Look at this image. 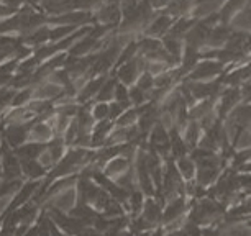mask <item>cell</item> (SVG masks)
<instances>
[{
  "label": "cell",
  "mask_w": 251,
  "mask_h": 236,
  "mask_svg": "<svg viewBox=\"0 0 251 236\" xmlns=\"http://www.w3.org/2000/svg\"><path fill=\"white\" fill-rule=\"evenodd\" d=\"M222 213V205L217 204L212 199H205L197 202L196 205L192 207L191 215H189V221L197 226L201 225H208L212 221H215Z\"/></svg>",
  "instance_id": "cell-1"
},
{
  "label": "cell",
  "mask_w": 251,
  "mask_h": 236,
  "mask_svg": "<svg viewBox=\"0 0 251 236\" xmlns=\"http://www.w3.org/2000/svg\"><path fill=\"white\" fill-rule=\"evenodd\" d=\"M169 25H171V20H169V17L166 15H161L154 20V23L151 25V28H148V33L153 36H159L163 35L169 30Z\"/></svg>",
  "instance_id": "cell-12"
},
{
  "label": "cell",
  "mask_w": 251,
  "mask_h": 236,
  "mask_svg": "<svg viewBox=\"0 0 251 236\" xmlns=\"http://www.w3.org/2000/svg\"><path fill=\"white\" fill-rule=\"evenodd\" d=\"M50 108H51L50 102H33L30 105V110L36 113H46Z\"/></svg>",
  "instance_id": "cell-33"
},
{
  "label": "cell",
  "mask_w": 251,
  "mask_h": 236,
  "mask_svg": "<svg viewBox=\"0 0 251 236\" xmlns=\"http://www.w3.org/2000/svg\"><path fill=\"white\" fill-rule=\"evenodd\" d=\"M48 148H50V154H51V158H53V161H58L59 156L63 154V141L61 140L51 141Z\"/></svg>",
  "instance_id": "cell-26"
},
{
  "label": "cell",
  "mask_w": 251,
  "mask_h": 236,
  "mask_svg": "<svg viewBox=\"0 0 251 236\" xmlns=\"http://www.w3.org/2000/svg\"><path fill=\"white\" fill-rule=\"evenodd\" d=\"M135 117H136V110H130V112H126L125 115H123L120 120L117 121L120 126H126V125H131L133 123V120H135Z\"/></svg>",
  "instance_id": "cell-34"
},
{
  "label": "cell",
  "mask_w": 251,
  "mask_h": 236,
  "mask_svg": "<svg viewBox=\"0 0 251 236\" xmlns=\"http://www.w3.org/2000/svg\"><path fill=\"white\" fill-rule=\"evenodd\" d=\"M79 236H105V235H102L100 231L96 230V228H84L82 231H80Z\"/></svg>",
  "instance_id": "cell-40"
},
{
  "label": "cell",
  "mask_w": 251,
  "mask_h": 236,
  "mask_svg": "<svg viewBox=\"0 0 251 236\" xmlns=\"http://www.w3.org/2000/svg\"><path fill=\"white\" fill-rule=\"evenodd\" d=\"M105 236H130V235H128V231H125V230L110 228L108 231H105Z\"/></svg>",
  "instance_id": "cell-41"
},
{
  "label": "cell",
  "mask_w": 251,
  "mask_h": 236,
  "mask_svg": "<svg viewBox=\"0 0 251 236\" xmlns=\"http://www.w3.org/2000/svg\"><path fill=\"white\" fill-rule=\"evenodd\" d=\"M186 210H187L186 197H177V199L168 202V205H166V209L163 212V223L171 225L173 221L181 220V216L184 215Z\"/></svg>",
  "instance_id": "cell-2"
},
{
  "label": "cell",
  "mask_w": 251,
  "mask_h": 236,
  "mask_svg": "<svg viewBox=\"0 0 251 236\" xmlns=\"http://www.w3.org/2000/svg\"><path fill=\"white\" fill-rule=\"evenodd\" d=\"M130 166V161L126 158H115V161H112L105 169V176H113L118 172H126V169Z\"/></svg>",
  "instance_id": "cell-15"
},
{
  "label": "cell",
  "mask_w": 251,
  "mask_h": 236,
  "mask_svg": "<svg viewBox=\"0 0 251 236\" xmlns=\"http://www.w3.org/2000/svg\"><path fill=\"white\" fill-rule=\"evenodd\" d=\"M197 135H199V125L197 123H191V125H189V130H187L186 144L187 146H194V144H196Z\"/></svg>",
  "instance_id": "cell-28"
},
{
  "label": "cell",
  "mask_w": 251,
  "mask_h": 236,
  "mask_svg": "<svg viewBox=\"0 0 251 236\" xmlns=\"http://www.w3.org/2000/svg\"><path fill=\"white\" fill-rule=\"evenodd\" d=\"M164 46H166V49H168V53L173 54V56H179V53H181V43H179V40L174 36L166 38Z\"/></svg>",
  "instance_id": "cell-24"
},
{
  "label": "cell",
  "mask_w": 251,
  "mask_h": 236,
  "mask_svg": "<svg viewBox=\"0 0 251 236\" xmlns=\"http://www.w3.org/2000/svg\"><path fill=\"white\" fill-rule=\"evenodd\" d=\"M17 28H22V18H20V15H17L15 18H12V20L2 23V25H0V33L8 31V30H17Z\"/></svg>",
  "instance_id": "cell-27"
},
{
  "label": "cell",
  "mask_w": 251,
  "mask_h": 236,
  "mask_svg": "<svg viewBox=\"0 0 251 236\" xmlns=\"http://www.w3.org/2000/svg\"><path fill=\"white\" fill-rule=\"evenodd\" d=\"M154 86V79L153 77H151V75L148 74V72H146V74H143V75H141V77H140V82H138V87L141 89V91H150V89L151 87H153Z\"/></svg>",
  "instance_id": "cell-31"
},
{
  "label": "cell",
  "mask_w": 251,
  "mask_h": 236,
  "mask_svg": "<svg viewBox=\"0 0 251 236\" xmlns=\"http://www.w3.org/2000/svg\"><path fill=\"white\" fill-rule=\"evenodd\" d=\"M243 169H245V172H251V164H245Z\"/></svg>",
  "instance_id": "cell-45"
},
{
  "label": "cell",
  "mask_w": 251,
  "mask_h": 236,
  "mask_svg": "<svg viewBox=\"0 0 251 236\" xmlns=\"http://www.w3.org/2000/svg\"><path fill=\"white\" fill-rule=\"evenodd\" d=\"M51 236H64V235H61L58 231V228H56L54 225H51Z\"/></svg>",
  "instance_id": "cell-42"
},
{
  "label": "cell",
  "mask_w": 251,
  "mask_h": 236,
  "mask_svg": "<svg viewBox=\"0 0 251 236\" xmlns=\"http://www.w3.org/2000/svg\"><path fill=\"white\" fill-rule=\"evenodd\" d=\"M73 30H75V26H71V25H68V26H59V28H56V30L51 31L50 38H51V40H59L61 36L69 35V33L73 31Z\"/></svg>",
  "instance_id": "cell-29"
},
{
  "label": "cell",
  "mask_w": 251,
  "mask_h": 236,
  "mask_svg": "<svg viewBox=\"0 0 251 236\" xmlns=\"http://www.w3.org/2000/svg\"><path fill=\"white\" fill-rule=\"evenodd\" d=\"M112 128V123L110 121H107V120H103L100 125L96 128V133H94V138H92V144L94 146H99V143L100 141H103V138H105V135H107V131Z\"/></svg>",
  "instance_id": "cell-22"
},
{
  "label": "cell",
  "mask_w": 251,
  "mask_h": 236,
  "mask_svg": "<svg viewBox=\"0 0 251 236\" xmlns=\"http://www.w3.org/2000/svg\"><path fill=\"white\" fill-rule=\"evenodd\" d=\"M28 97H30V91H25V92L18 94V95L13 98V105H22L23 102L28 100Z\"/></svg>",
  "instance_id": "cell-39"
},
{
  "label": "cell",
  "mask_w": 251,
  "mask_h": 236,
  "mask_svg": "<svg viewBox=\"0 0 251 236\" xmlns=\"http://www.w3.org/2000/svg\"><path fill=\"white\" fill-rule=\"evenodd\" d=\"M194 28V22L192 20H182L177 22L176 25H174V28H171V35L173 36H179V35H184L186 31H191Z\"/></svg>",
  "instance_id": "cell-23"
},
{
  "label": "cell",
  "mask_w": 251,
  "mask_h": 236,
  "mask_svg": "<svg viewBox=\"0 0 251 236\" xmlns=\"http://www.w3.org/2000/svg\"><path fill=\"white\" fill-rule=\"evenodd\" d=\"M228 38H230L228 28L226 26H215L210 33V36H208V43H210L212 46H220V45H224Z\"/></svg>",
  "instance_id": "cell-11"
},
{
  "label": "cell",
  "mask_w": 251,
  "mask_h": 236,
  "mask_svg": "<svg viewBox=\"0 0 251 236\" xmlns=\"http://www.w3.org/2000/svg\"><path fill=\"white\" fill-rule=\"evenodd\" d=\"M94 45H96V40L89 36V33H87V36H86V38H82V40H80L79 43L73 48V58H75V56H79V54L87 53V51L91 49Z\"/></svg>",
  "instance_id": "cell-20"
},
{
  "label": "cell",
  "mask_w": 251,
  "mask_h": 236,
  "mask_svg": "<svg viewBox=\"0 0 251 236\" xmlns=\"http://www.w3.org/2000/svg\"><path fill=\"white\" fill-rule=\"evenodd\" d=\"M130 98L135 103H141V102H143V98H145V94H143V91H141L140 87H133L130 91Z\"/></svg>",
  "instance_id": "cell-35"
},
{
  "label": "cell",
  "mask_w": 251,
  "mask_h": 236,
  "mask_svg": "<svg viewBox=\"0 0 251 236\" xmlns=\"http://www.w3.org/2000/svg\"><path fill=\"white\" fill-rule=\"evenodd\" d=\"M177 169H179V172H181V176L184 179H191L194 177V174H196V166H194V161L192 159H189V158H181L177 161Z\"/></svg>",
  "instance_id": "cell-17"
},
{
  "label": "cell",
  "mask_w": 251,
  "mask_h": 236,
  "mask_svg": "<svg viewBox=\"0 0 251 236\" xmlns=\"http://www.w3.org/2000/svg\"><path fill=\"white\" fill-rule=\"evenodd\" d=\"M103 84H105V77H99V79H94L87 84V87L84 89V92L80 94V100H87V98H91L92 95H96V94L100 92V89L103 87Z\"/></svg>",
  "instance_id": "cell-13"
},
{
  "label": "cell",
  "mask_w": 251,
  "mask_h": 236,
  "mask_svg": "<svg viewBox=\"0 0 251 236\" xmlns=\"http://www.w3.org/2000/svg\"><path fill=\"white\" fill-rule=\"evenodd\" d=\"M8 12H10V10H8L7 7H0V15H7Z\"/></svg>",
  "instance_id": "cell-44"
},
{
  "label": "cell",
  "mask_w": 251,
  "mask_h": 236,
  "mask_svg": "<svg viewBox=\"0 0 251 236\" xmlns=\"http://www.w3.org/2000/svg\"><path fill=\"white\" fill-rule=\"evenodd\" d=\"M171 151L177 159H181L187 153V144L186 141H182L176 133H173V141H171Z\"/></svg>",
  "instance_id": "cell-19"
},
{
  "label": "cell",
  "mask_w": 251,
  "mask_h": 236,
  "mask_svg": "<svg viewBox=\"0 0 251 236\" xmlns=\"http://www.w3.org/2000/svg\"><path fill=\"white\" fill-rule=\"evenodd\" d=\"M36 189H38V182H28V184H25V186H23V189L20 190V193L17 195V199L13 200V204L8 207V212H13V209H15V207L25 204V202L33 195V192H35Z\"/></svg>",
  "instance_id": "cell-10"
},
{
  "label": "cell",
  "mask_w": 251,
  "mask_h": 236,
  "mask_svg": "<svg viewBox=\"0 0 251 236\" xmlns=\"http://www.w3.org/2000/svg\"><path fill=\"white\" fill-rule=\"evenodd\" d=\"M115 98L118 100V103H126V100L130 98V92L126 91L125 86L118 84V86L115 87Z\"/></svg>",
  "instance_id": "cell-30"
},
{
  "label": "cell",
  "mask_w": 251,
  "mask_h": 236,
  "mask_svg": "<svg viewBox=\"0 0 251 236\" xmlns=\"http://www.w3.org/2000/svg\"><path fill=\"white\" fill-rule=\"evenodd\" d=\"M25 236H38V228H31Z\"/></svg>",
  "instance_id": "cell-43"
},
{
  "label": "cell",
  "mask_w": 251,
  "mask_h": 236,
  "mask_svg": "<svg viewBox=\"0 0 251 236\" xmlns=\"http://www.w3.org/2000/svg\"><path fill=\"white\" fill-rule=\"evenodd\" d=\"M141 216H143L148 223L156 226L159 221H163V210H161V205L154 199H148L145 202L143 215H141Z\"/></svg>",
  "instance_id": "cell-5"
},
{
  "label": "cell",
  "mask_w": 251,
  "mask_h": 236,
  "mask_svg": "<svg viewBox=\"0 0 251 236\" xmlns=\"http://www.w3.org/2000/svg\"><path fill=\"white\" fill-rule=\"evenodd\" d=\"M89 13H84V12H77V13H68V15H63V17H58V18H53L51 22H58V23H69L71 26H74L75 23H84L86 20H89Z\"/></svg>",
  "instance_id": "cell-14"
},
{
  "label": "cell",
  "mask_w": 251,
  "mask_h": 236,
  "mask_svg": "<svg viewBox=\"0 0 251 236\" xmlns=\"http://www.w3.org/2000/svg\"><path fill=\"white\" fill-rule=\"evenodd\" d=\"M222 72V64L215 61H207L197 66L196 71H192V79H207L212 75H217Z\"/></svg>",
  "instance_id": "cell-6"
},
{
  "label": "cell",
  "mask_w": 251,
  "mask_h": 236,
  "mask_svg": "<svg viewBox=\"0 0 251 236\" xmlns=\"http://www.w3.org/2000/svg\"><path fill=\"white\" fill-rule=\"evenodd\" d=\"M2 58H5V54H3L2 51H0V59H2Z\"/></svg>",
  "instance_id": "cell-46"
},
{
  "label": "cell",
  "mask_w": 251,
  "mask_h": 236,
  "mask_svg": "<svg viewBox=\"0 0 251 236\" xmlns=\"http://www.w3.org/2000/svg\"><path fill=\"white\" fill-rule=\"evenodd\" d=\"M22 167L26 176L30 177H41L45 176V166L36 161H22Z\"/></svg>",
  "instance_id": "cell-16"
},
{
  "label": "cell",
  "mask_w": 251,
  "mask_h": 236,
  "mask_svg": "<svg viewBox=\"0 0 251 236\" xmlns=\"http://www.w3.org/2000/svg\"><path fill=\"white\" fill-rule=\"evenodd\" d=\"M141 61L135 59V61H128L125 66H122L120 71H118V79H122L125 84H130L135 81L136 74H138V64Z\"/></svg>",
  "instance_id": "cell-8"
},
{
  "label": "cell",
  "mask_w": 251,
  "mask_h": 236,
  "mask_svg": "<svg viewBox=\"0 0 251 236\" xmlns=\"http://www.w3.org/2000/svg\"><path fill=\"white\" fill-rule=\"evenodd\" d=\"M50 35H51L50 30H46V28H40V30H36L35 33H30V35H26L25 38H23V41H26V43L38 45V43H43V41L50 40Z\"/></svg>",
  "instance_id": "cell-18"
},
{
  "label": "cell",
  "mask_w": 251,
  "mask_h": 236,
  "mask_svg": "<svg viewBox=\"0 0 251 236\" xmlns=\"http://www.w3.org/2000/svg\"><path fill=\"white\" fill-rule=\"evenodd\" d=\"M35 123H36V120H33V121H30V123H25V125H13V126H10V128L5 131L7 141L12 146H18L20 143H23V140H25V136H26V131L30 130Z\"/></svg>",
  "instance_id": "cell-4"
},
{
  "label": "cell",
  "mask_w": 251,
  "mask_h": 236,
  "mask_svg": "<svg viewBox=\"0 0 251 236\" xmlns=\"http://www.w3.org/2000/svg\"><path fill=\"white\" fill-rule=\"evenodd\" d=\"M150 144H151V151H154V153H161V154H166L169 149H171V140H169V135L161 125H158L153 130Z\"/></svg>",
  "instance_id": "cell-3"
},
{
  "label": "cell",
  "mask_w": 251,
  "mask_h": 236,
  "mask_svg": "<svg viewBox=\"0 0 251 236\" xmlns=\"http://www.w3.org/2000/svg\"><path fill=\"white\" fill-rule=\"evenodd\" d=\"M135 51H136V43H130L128 48L123 51V54H122V58H120V63H123V61H126V59H130L131 56H133Z\"/></svg>",
  "instance_id": "cell-38"
},
{
  "label": "cell",
  "mask_w": 251,
  "mask_h": 236,
  "mask_svg": "<svg viewBox=\"0 0 251 236\" xmlns=\"http://www.w3.org/2000/svg\"><path fill=\"white\" fill-rule=\"evenodd\" d=\"M115 87H117V84L115 81H107L105 84H103V87L100 89V92H99V100H107V98H110L112 95H115L113 94V91H115Z\"/></svg>",
  "instance_id": "cell-25"
},
{
  "label": "cell",
  "mask_w": 251,
  "mask_h": 236,
  "mask_svg": "<svg viewBox=\"0 0 251 236\" xmlns=\"http://www.w3.org/2000/svg\"><path fill=\"white\" fill-rule=\"evenodd\" d=\"M240 98V92L238 91H226L224 94V97H222V102H220V118H224L226 113H228L233 105L236 102H238Z\"/></svg>",
  "instance_id": "cell-9"
},
{
  "label": "cell",
  "mask_w": 251,
  "mask_h": 236,
  "mask_svg": "<svg viewBox=\"0 0 251 236\" xmlns=\"http://www.w3.org/2000/svg\"><path fill=\"white\" fill-rule=\"evenodd\" d=\"M125 107H126V103H113V105L110 107V115H108V117H110V118H117Z\"/></svg>",
  "instance_id": "cell-37"
},
{
  "label": "cell",
  "mask_w": 251,
  "mask_h": 236,
  "mask_svg": "<svg viewBox=\"0 0 251 236\" xmlns=\"http://www.w3.org/2000/svg\"><path fill=\"white\" fill-rule=\"evenodd\" d=\"M169 8V12H173V13H182V12H186L187 8H189V3H179V2H176V3H171V5L168 7Z\"/></svg>",
  "instance_id": "cell-36"
},
{
  "label": "cell",
  "mask_w": 251,
  "mask_h": 236,
  "mask_svg": "<svg viewBox=\"0 0 251 236\" xmlns=\"http://www.w3.org/2000/svg\"><path fill=\"white\" fill-rule=\"evenodd\" d=\"M128 205H130V209L135 212V213H138L140 210H143V207H145L143 192H141V190H133V192H131L130 193Z\"/></svg>",
  "instance_id": "cell-21"
},
{
  "label": "cell",
  "mask_w": 251,
  "mask_h": 236,
  "mask_svg": "<svg viewBox=\"0 0 251 236\" xmlns=\"http://www.w3.org/2000/svg\"><path fill=\"white\" fill-rule=\"evenodd\" d=\"M110 115V108H108L105 103H100V105H97L96 112H94V117L97 118V120H105V118Z\"/></svg>",
  "instance_id": "cell-32"
},
{
  "label": "cell",
  "mask_w": 251,
  "mask_h": 236,
  "mask_svg": "<svg viewBox=\"0 0 251 236\" xmlns=\"http://www.w3.org/2000/svg\"><path fill=\"white\" fill-rule=\"evenodd\" d=\"M43 149H45V144L30 143V144H25V146H22V148H18L17 154H18V158H20V161H35V158H38Z\"/></svg>",
  "instance_id": "cell-7"
}]
</instances>
